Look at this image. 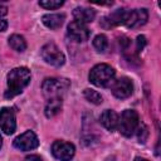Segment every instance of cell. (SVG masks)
I'll use <instances>...</instances> for the list:
<instances>
[{"mask_svg": "<svg viewBox=\"0 0 161 161\" xmlns=\"http://www.w3.org/2000/svg\"><path fill=\"white\" fill-rule=\"evenodd\" d=\"M30 82V70L25 67L14 68L8 74V88L5 92L6 98H13L23 92Z\"/></svg>", "mask_w": 161, "mask_h": 161, "instance_id": "1", "label": "cell"}, {"mask_svg": "<svg viewBox=\"0 0 161 161\" xmlns=\"http://www.w3.org/2000/svg\"><path fill=\"white\" fill-rule=\"evenodd\" d=\"M69 86H70V83L68 79L47 78L42 84V91H43V94L47 99H54V98L63 99V96L65 94Z\"/></svg>", "mask_w": 161, "mask_h": 161, "instance_id": "2", "label": "cell"}, {"mask_svg": "<svg viewBox=\"0 0 161 161\" xmlns=\"http://www.w3.org/2000/svg\"><path fill=\"white\" fill-rule=\"evenodd\" d=\"M88 78L97 87H108L114 82V69L108 64H97L91 69Z\"/></svg>", "mask_w": 161, "mask_h": 161, "instance_id": "3", "label": "cell"}, {"mask_svg": "<svg viewBox=\"0 0 161 161\" xmlns=\"http://www.w3.org/2000/svg\"><path fill=\"white\" fill-rule=\"evenodd\" d=\"M138 125H140V119H138L137 112L133 109H126V111H123L121 117H118L117 128L119 130V132L123 136L131 137L137 131Z\"/></svg>", "mask_w": 161, "mask_h": 161, "instance_id": "4", "label": "cell"}, {"mask_svg": "<svg viewBox=\"0 0 161 161\" xmlns=\"http://www.w3.org/2000/svg\"><path fill=\"white\" fill-rule=\"evenodd\" d=\"M40 53H42L43 59H44L48 64H50V65L60 67V65H63L64 62H65L64 54L62 53V50H60L54 43H47V44L42 48Z\"/></svg>", "mask_w": 161, "mask_h": 161, "instance_id": "5", "label": "cell"}, {"mask_svg": "<svg viewBox=\"0 0 161 161\" xmlns=\"http://www.w3.org/2000/svg\"><path fill=\"white\" fill-rule=\"evenodd\" d=\"M75 148L70 142L65 141H55L52 145V153L55 158L60 161H70L74 156Z\"/></svg>", "mask_w": 161, "mask_h": 161, "instance_id": "6", "label": "cell"}, {"mask_svg": "<svg viewBox=\"0 0 161 161\" xmlns=\"http://www.w3.org/2000/svg\"><path fill=\"white\" fill-rule=\"evenodd\" d=\"M16 128V121H15V112L10 107H4L0 109V130L6 133L11 135L14 133Z\"/></svg>", "mask_w": 161, "mask_h": 161, "instance_id": "7", "label": "cell"}, {"mask_svg": "<svg viewBox=\"0 0 161 161\" xmlns=\"http://www.w3.org/2000/svg\"><path fill=\"white\" fill-rule=\"evenodd\" d=\"M38 145H39V140L33 131H26L14 140V146L20 151L34 150L38 147Z\"/></svg>", "mask_w": 161, "mask_h": 161, "instance_id": "8", "label": "cell"}, {"mask_svg": "<svg viewBox=\"0 0 161 161\" xmlns=\"http://www.w3.org/2000/svg\"><path fill=\"white\" fill-rule=\"evenodd\" d=\"M133 92V84L131 82V79H128L127 77H122L118 80H116L112 86V93L114 97L119 98V99H125L128 98Z\"/></svg>", "mask_w": 161, "mask_h": 161, "instance_id": "9", "label": "cell"}, {"mask_svg": "<svg viewBox=\"0 0 161 161\" xmlns=\"http://www.w3.org/2000/svg\"><path fill=\"white\" fill-rule=\"evenodd\" d=\"M67 34L74 42H86L89 38L91 31L86 26V24H82V23H78L74 20L68 25Z\"/></svg>", "mask_w": 161, "mask_h": 161, "instance_id": "10", "label": "cell"}, {"mask_svg": "<svg viewBox=\"0 0 161 161\" xmlns=\"http://www.w3.org/2000/svg\"><path fill=\"white\" fill-rule=\"evenodd\" d=\"M147 18H148V14H147L146 9L128 10L125 25L128 28H138L147 21Z\"/></svg>", "mask_w": 161, "mask_h": 161, "instance_id": "11", "label": "cell"}, {"mask_svg": "<svg viewBox=\"0 0 161 161\" xmlns=\"http://www.w3.org/2000/svg\"><path fill=\"white\" fill-rule=\"evenodd\" d=\"M101 123L103 125L104 128H107L108 131H114L118 126V114L112 111V109H106L103 111V113L99 117Z\"/></svg>", "mask_w": 161, "mask_h": 161, "instance_id": "12", "label": "cell"}, {"mask_svg": "<svg viewBox=\"0 0 161 161\" xmlns=\"http://www.w3.org/2000/svg\"><path fill=\"white\" fill-rule=\"evenodd\" d=\"M73 16H74L75 21L82 23V24H87L94 19L96 11L93 9H89V8H75L73 11Z\"/></svg>", "mask_w": 161, "mask_h": 161, "instance_id": "13", "label": "cell"}, {"mask_svg": "<svg viewBox=\"0 0 161 161\" xmlns=\"http://www.w3.org/2000/svg\"><path fill=\"white\" fill-rule=\"evenodd\" d=\"M64 19H65L64 14H47L42 18V21L49 29H58L64 23Z\"/></svg>", "mask_w": 161, "mask_h": 161, "instance_id": "14", "label": "cell"}, {"mask_svg": "<svg viewBox=\"0 0 161 161\" xmlns=\"http://www.w3.org/2000/svg\"><path fill=\"white\" fill-rule=\"evenodd\" d=\"M62 99L60 98H54V99H48V103L45 106V116L48 118L54 117L57 113H59V111L62 109Z\"/></svg>", "mask_w": 161, "mask_h": 161, "instance_id": "15", "label": "cell"}, {"mask_svg": "<svg viewBox=\"0 0 161 161\" xmlns=\"http://www.w3.org/2000/svg\"><path fill=\"white\" fill-rule=\"evenodd\" d=\"M9 45L16 52H24L26 49V42H25L24 36L19 35V34H13L9 38Z\"/></svg>", "mask_w": 161, "mask_h": 161, "instance_id": "16", "label": "cell"}, {"mask_svg": "<svg viewBox=\"0 0 161 161\" xmlns=\"http://www.w3.org/2000/svg\"><path fill=\"white\" fill-rule=\"evenodd\" d=\"M84 97L87 101H89L93 104H101L102 103V96L94 89H89V88L84 89Z\"/></svg>", "mask_w": 161, "mask_h": 161, "instance_id": "17", "label": "cell"}, {"mask_svg": "<svg viewBox=\"0 0 161 161\" xmlns=\"http://www.w3.org/2000/svg\"><path fill=\"white\" fill-rule=\"evenodd\" d=\"M107 45H108V40H107L106 35H103V34H99L93 39V47L98 52H104L107 49Z\"/></svg>", "mask_w": 161, "mask_h": 161, "instance_id": "18", "label": "cell"}, {"mask_svg": "<svg viewBox=\"0 0 161 161\" xmlns=\"http://www.w3.org/2000/svg\"><path fill=\"white\" fill-rule=\"evenodd\" d=\"M63 4H64V1H59V0H42V1H39V5L40 6H43L45 9H50V10L58 9Z\"/></svg>", "mask_w": 161, "mask_h": 161, "instance_id": "19", "label": "cell"}, {"mask_svg": "<svg viewBox=\"0 0 161 161\" xmlns=\"http://www.w3.org/2000/svg\"><path fill=\"white\" fill-rule=\"evenodd\" d=\"M137 133H138V140L140 142H145L146 138H147V135H148V131H147V127L143 125V123H140L138 127H137Z\"/></svg>", "mask_w": 161, "mask_h": 161, "instance_id": "20", "label": "cell"}, {"mask_svg": "<svg viewBox=\"0 0 161 161\" xmlns=\"http://www.w3.org/2000/svg\"><path fill=\"white\" fill-rule=\"evenodd\" d=\"M136 44H137V50H142L146 45V38L143 35H138L137 40H136Z\"/></svg>", "mask_w": 161, "mask_h": 161, "instance_id": "21", "label": "cell"}, {"mask_svg": "<svg viewBox=\"0 0 161 161\" xmlns=\"http://www.w3.org/2000/svg\"><path fill=\"white\" fill-rule=\"evenodd\" d=\"M24 161H42V158L38 155H30V156H26Z\"/></svg>", "mask_w": 161, "mask_h": 161, "instance_id": "22", "label": "cell"}, {"mask_svg": "<svg viewBox=\"0 0 161 161\" xmlns=\"http://www.w3.org/2000/svg\"><path fill=\"white\" fill-rule=\"evenodd\" d=\"M8 13V8L3 4H0V19H3V16H5Z\"/></svg>", "mask_w": 161, "mask_h": 161, "instance_id": "23", "label": "cell"}, {"mask_svg": "<svg viewBox=\"0 0 161 161\" xmlns=\"http://www.w3.org/2000/svg\"><path fill=\"white\" fill-rule=\"evenodd\" d=\"M6 26H8V23H6V20H4V19H0V31H4V30L6 29Z\"/></svg>", "mask_w": 161, "mask_h": 161, "instance_id": "24", "label": "cell"}, {"mask_svg": "<svg viewBox=\"0 0 161 161\" xmlns=\"http://www.w3.org/2000/svg\"><path fill=\"white\" fill-rule=\"evenodd\" d=\"M135 161H147V160L146 158H142V157H136Z\"/></svg>", "mask_w": 161, "mask_h": 161, "instance_id": "25", "label": "cell"}, {"mask_svg": "<svg viewBox=\"0 0 161 161\" xmlns=\"http://www.w3.org/2000/svg\"><path fill=\"white\" fill-rule=\"evenodd\" d=\"M1 142H3V140H1V136H0V147H1Z\"/></svg>", "mask_w": 161, "mask_h": 161, "instance_id": "26", "label": "cell"}]
</instances>
